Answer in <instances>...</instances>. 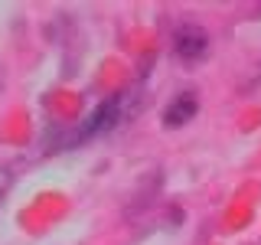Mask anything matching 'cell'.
I'll list each match as a JSON object with an SVG mask.
<instances>
[{
  "instance_id": "1",
  "label": "cell",
  "mask_w": 261,
  "mask_h": 245,
  "mask_svg": "<svg viewBox=\"0 0 261 245\" xmlns=\"http://www.w3.org/2000/svg\"><path fill=\"white\" fill-rule=\"evenodd\" d=\"M173 49H176L179 59H190V62L199 59V56H206V49H209L206 30H199V27H179L176 36H173Z\"/></svg>"
},
{
  "instance_id": "2",
  "label": "cell",
  "mask_w": 261,
  "mask_h": 245,
  "mask_svg": "<svg viewBox=\"0 0 261 245\" xmlns=\"http://www.w3.org/2000/svg\"><path fill=\"white\" fill-rule=\"evenodd\" d=\"M114 114H118V102H101L98 108L88 114V121L82 125V137H92V134H101V131H108V128H114Z\"/></svg>"
},
{
  "instance_id": "3",
  "label": "cell",
  "mask_w": 261,
  "mask_h": 245,
  "mask_svg": "<svg viewBox=\"0 0 261 245\" xmlns=\"http://www.w3.org/2000/svg\"><path fill=\"white\" fill-rule=\"evenodd\" d=\"M193 114H196V95L183 92V95H176L173 102L167 105V111H163V125H167V128H179V125H186Z\"/></svg>"
}]
</instances>
